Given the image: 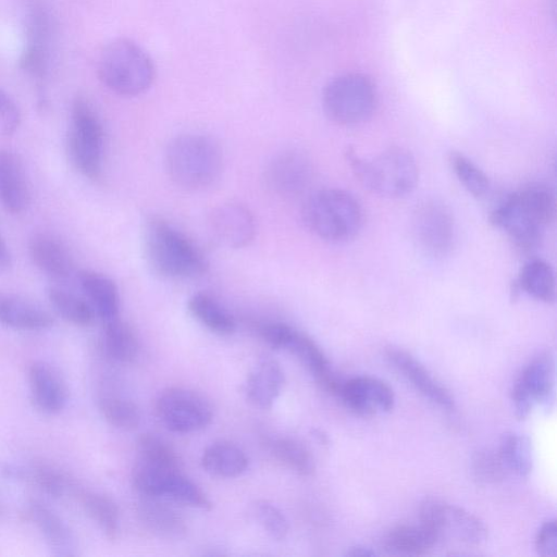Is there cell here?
I'll return each mask as SVG.
<instances>
[{
  "label": "cell",
  "mask_w": 557,
  "mask_h": 557,
  "mask_svg": "<svg viewBox=\"0 0 557 557\" xmlns=\"http://www.w3.org/2000/svg\"><path fill=\"white\" fill-rule=\"evenodd\" d=\"M356 414L372 417L392 411L395 405L393 389L373 376H356L342 381L337 395Z\"/></svg>",
  "instance_id": "obj_14"
},
{
  "label": "cell",
  "mask_w": 557,
  "mask_h": 557,
  "mask_svg": "<svg viewBox=\"0 0 557 557\" xmlns=\"http://www.w3.org/2000/svg\"><path fill=\"white\" fill-rule=\"evenodd\" d=\"M48 299L63 319L76 326L87 327L95 321L96 311L90 302L69 290L50 287Z\"/></svg>",
  "instance_id": "obj_32"
},
{
  "label": "cell",
  "mask_w": 557,
  "mask_h": 557,
  "mask_svg": "<svg viewBox=\"0 0 557 557\" xmlns=\"http://www.w3.org/2000/svg\"><path fill=\"white\" fill-rule=\"evenodd\" d=\"M294 327L281 322L263 323L259 326V334L261 338L271 347L276 349H284Z\"/></svg>",
  "instance_id": "obj_43"
},
{
  "label": "cell",
  "mask_w": 557,
  "mask_h": 557,
  "mask_svg": "<svg viewBox=\"0 0 557 557\" xmlns=\"http://www.w3.org/2000/svg\"><path fill=\"white\" fill-rule=\"evenodd\" d=\"M138 458L163 467L180 469L175 450L154 434H143L137 441Z\"/></svg>",
  "instance_id": "obj_38"
},
{
  "label": "cell",
  "mask_w": 557,
  "mask_h": 557,
  "mask_svg": "<svg viewBox=\"0 0 557 557\" xmlns=\"http://www.w3.org/2000/svg\"><path fill=\"white\" fill-rule=\"evenodd\" d=\"M156 410L162 424L176 433L201 430L212 419L209 401L197 392L183 387L163 391L157 399Z\"/></svg>",
  "instance_id": "obj_10"
},
{
  "label": "cell",
  "mask_w": 557,
  "mask_h": 557,
  "mask_svg": "<svg viewBox=\"0 0 557 557\" xmlns=\"http://www.w3.org/2000/svg\"><path fill=\"white\" fill-rule=\"evenodd\" d=\"M0 324L15 330L40 331L52 326L53 318L37 302L0 290Z\"/></svg>",
  "instance_id": "obj_19"
},
{
  "label": "cell",
  "mask_w": 557,
  "mask_h": 557,
  "mask_svg": "<svg viewBox=\"0 0 557 557\" xmlns=\"http://www.w3.org/2000/svg\"><path fill=\"white\" fill-rule=\"evenodd\" d=\"M301 218L312 234L331 243L354 238L363 223V212L358 200L337 188L315 190L306 197Z\"/></svg>",
  "instance_id": "obj_4"
},
{
  "label": "cell",
  "mask_w": 557,
  "mask_h": 557,
  "mask_svg": "<svg viewBox=\"0 0 557 557\" xmlns=\"http://www.w3.org/2000/svg\"><path fill=\"white\" fill-rule=\"evenodd\" d=\"M535 549L541 556H555L557 554L556 520L546 521L535 536Z\"/></svg>",
  "instance_id": "obj_44"
},
{
  "label": "cell",
  "mask_w": 557,
  "mask_h": 557,
  "mask_svg": "<svg viewBox=\"0 0 557 557\" xmlns=\"http://www.w3.org/2000/svg\"><path fill=\"white\" fill-rule=\"evenodd\" d=\"M418 246L433 257L446 256L455 242V219L451 210L442 201L428 199L420 202L411 219Z\"/></svg>",
  "instance_id": "obj_11"
},
{
  "label": "cell",
  "mask_w": 557,
  "mask_h": 557,
  "mask_svg": "<svg viewBox=\"0 0 557 557\" xmlns=\"http://www.w3.org/2000/svg\"><path fill=\"white\" fill-rule=\"evenodd\" d=\"M471 467L475 480L481 484L498 483L507 474L497 450L476 451L472 457Z\"/></svg>",
  "instance_id": "obj_40"
},
{
  "label": "cell",
  "mask_w": 557,
  "mask_h": 557,
  "mask_svg": "<svg viewBox=\"0 0 557 557\" xmlns=\"http://www.w3.org/2000/svg\"><path fill=\"white\" fill-rule=\"evenodd\" d=\"M448 163L460 184L476 198L486 195L490 189V181L486 174L467 156L459 151H451Z\"/></svg>",
  "instance_id": "obj_35"
},
{
  "label": "cell",
  "mask_w": 557,
  "mask_h": 557,
  "mask_svg": "<svg viewBox=\"0 0 557 557\" xmlns=\"http://www.w3.org/2000/svg\"><path fill=\"white\" fill-rule=\"evenodd\" d=\"M28 515L55 555H73L74 542L71 530L55 512L41 503L32 502Z\"/></svg>",
  "instance_id": "obj_25"
},
{
  "label": "cell",
  "mask_w": 557,
  "mask_h": 557,
  "mask_svg": "<svg viewBox=\"0 0 557 557\" xmlns=\"http://www.w3.org/2000/svg\"><path fill=\"white\" fill-rule=\"evenodd\" d=\"M516 287L543 302L555 299V276L552 267L542 259H531L521 268Z\"/></svg>",
  "instance_id": "obj_29"
},
{
  "label": "cell",
  "mask_w": 557,
  "mask_h": 557,
  "mask_svg": "<svg viewBox=\"0 0 557 557\" xmlns=\"http://www.w3.org/2000/svg\"><path fill=\"white\" fill-rule=\"evenodd\" d=\"M313 168L309 158L296 149L276 153L268 163L264 180L268 188L278 197L296 198L310 186Z\"/></svg>",
  "instance_id": "obj_13"
},
{
  "label": "cell",
  "mask_w": 557,
  "mask_h": 557,
  "mask_svg": "<svg viewBox=\"0 0 557 557\" xmlns=\"http://www.w3.org/2000/svg\"><path fill=\"white\" fill-rule=\"evenodd\" d=\"M270 450L276 460L300 475L310 476L315 471L312 454L296 440L275 438L270 444Z\"/></svg>",
  "instance_id": "obj_33"
},
{
  "label": "cell",
  "mask_w": 557,
  "mask_h": 557,
  "mask_svg": "<svg viewBox=\"0 0 557 557\" xmlns=\"http://www.w3.org/2000/svg\"><path fill=\"white\" fill-rule=\"evenodd\" d=\"M284 385V373L273 359H262L249 373L244 391L247 399L261 408H270Z\"/></svg>",
  "instance_id": "obj_23"
},
{
  "label": "cell",
  "mask_w": 557,
  "mask_h": 557,
  "mask_svg": "<svg viewBox=\"0 0 557 557\" xmlns=\"http://www.w3.org/2000/svg\"><path fill=\"white\" fill-rule=\"evenodd\" d=\"M0 202L14 214L24 212L30 202L24 165L17 154L5 149H0Z\"/></svg>",
  "instance_id": "obj_18"
},
{
  "label": "cell",
  "mask_w": 557,
  "mask_h": 557,
  "mask_svg": "<svg viewBox=\"0 0 557 557\" xmlns=\"http://www.w3.org/2000/svg\"><path fill=\"white\" fill-rule=\"evenodd\" d=\"M86 513L99 525L104 535L113 541L119 533V508L112 498L97 492L81 495Z\"/></svg>",
  "instance_id": "obj_34"
},
{
  "label": "cell",
  "mask_w": 557,
  "mask_h": 557,
  "mask_svg": "<svg viewBox=\"0 0 557 557\" xmlns=\"http://www.w3.org/2000/svg\"><path fill=\"white\" fill-rule=\"evenodd\" d=\"M437 543L434 533L421 522L399 524L385 536V545L388 549L408 555H424Z\"/></svg>",
  "instance_id": "obj_28"
},
{
  "label": "cell",
  "mask_w": 557,
  "mask_h": 557,
  "mask_svg": "<svg viewBox=\"0 0 557 557\" xmlns=\"http://www.w3.org/2000/svg\"><path fill=\"white\" fill-rule=\"evenodd\" d=\"M498 456L507 471L520 478H527L533 468L532 445L528 436L518 433L503 435Z\"/></svg>",
  "instance_id": "obj_31"
},
{
  "label": "cell",
  "mask_w": 557,
  "mask_h": 557,
  "mask_svg": "<svg viewBox=\"0 0 557 557\" xmlns=\"http://www.w3.org/2000/svg\"><path fill=\"white\" fill-rule=\"evenodd\" d=\"M78 280L90 305L102 322L120 317V296L115 283L107 275L81 270Z\"/></svg>",
  "instance_id": "obj_24"
},
{
  "label": "cell",
  "mask_w": 557,
  "mask_h": 557,
  "mask_svg": "<svg viewBox=\"0 0 557 557\" xmlns=\"http://www.w3.org/2000/svg\"><path fill=\"white\" fill-rule=\"evenodd\" d=\"M136 510L139 522L153 535L165 540H180L186 535V521L174 508L146 497Z\"/></svg>",
  "instance_id": "obj_22"
},
{
  "label": "cell",
  "mask_w": 557,
  "mask_h": 557,
  "mask_svg": "<svg viewBox=\"0 0 557 557\" xmlns=\"http://www.w3.org/2000/svg\"><path fill=\"white\" fill-rule=\"evenodd\" d=\"M250 512L262 529L276 541L284 540L288 533V521L284 513L272 503L259 499L251 504Z\"/></svg>",
  "instance_id": "obj_39"
},
{
  "label": "cell",
  "mask_w": 557,
  "mask_h": 557,
  "mask_svg": "<svg viewBox=\"0 0 557 557\" xmlns=\"http://www.w3.org/2000/svg\"><path fill=\"white\" fill-rule=\"evenodd\" d=\"M376 91L361 73H346L331 79L322 92V107L334 123L351 126L363 123L374 112Z\"/></svg>",
  "instance_id": "obj_8"
},
{
  "label": "cell",
  "mask_w": 557,
  "mask_h": 557,
  "mask_svg": "<svg viewBox=\"0 0 557 557\" xmlns=\"http://www.w3.org/2000/svg\"><path fill=\"white\" fill-rule=\"evenodd\" d=\"M28 383L35 407L44 413L57 414L66 406L69 388L60 372L46 361H34L28 368Z\"/></svg>",
  "instance_id": "obj_16"
},
{
  "label": "cell",
  "mask_w": 557,
  "mask_h": 557,
  "mask_svg": "<svg viewBox=\"0 0 557 557\" xmlns=\"http://www.w3.org/2000/svg\"><path fill=\"white\" fill-rule=\"evenodd\" d=\"M346 158L360 184L382 197H404L414 189L419 180L413 156L401 147H389L371 159H363L348 149Z\"/></svg>",
  "instance_id": "obj_5"
},
{
  "label": "cell",
  "mask_w": 557,
  "mask_h": 557,
  "mask_svg": "<svg viewBox=\"0 0 557 557\" xmlns=\"http://www.w3.org/2000/svg\"><path fill=\"white\" fill-rule=\"evenodd\" d=\"M346 555L352 556V557H359V556L367 557V556H373V555H375V553L364 546H354L347 552Z\"/></svg>",
  "instance_id": "obj_46"
},
{
  "label": "cell",
  "mask_w": 557,
  "mask_h": 557,
  "mask_svg": "<svg viewBox=\"0 0 557 557\" xmlns=\"http://www.w3.org/2000/svg\"><path fill=\"white\" fill-rule=\"evenodd\" d=\"M103 348L110 358L115 361L133 362L138 355V338L126 322L120 317L102 322Z\"/></svg>",
  "instance_id": "obj_30"
},
{
  "label": "cell",
  "mask_w": 557,
  "mask_h": 557,
  "mask_svg": "<svg viewBox=\"0 0 557 557\" xmlns=\"http://www.w3.org/2000/svg\"><path fill=\"white\" fill-rule=\"evenodd\" d=\"M164 164L170 180L176 186L186 190H201L220 177L223 153L213 138L186 133L168 144Z\"/></svg>",
  "instance_id": "obj_3"
},
{
  "label": "cell",
  "mask_w": 557,
  "mask_h": 557,
  "mask_svg": "<svg viewBox=\"0 0 557 557\" xmlns=\"http://www.w3.org/2000/svg\"><path fill=\"white\" fill-rule=\"evenodd\" d=\"M34 264L54 278H66L73 272V259L62 242L51 234H35L28 244Z\"/></svg>",
  "instance_id": "obj_21"
},
{
  "label": "cell",
  "mask_w": 557,
  "mask_h": 557,
  "mask_svg": "<svg viewBox=\"0 0 557 557\" xmlns=\"http://www.w3.org/2000/svg\"><path fill=\"white\" fill-rule=\"evenodd\" d=\"M104 131L98 113L84 97H76L71 108L66 151L73 166L85 177L97 181L102 173Z\"/></svg>",
  "instance_id": "obj_7"
},
{
  "label": "cell",
  "mask_w": 557,
  "mask_h": 557,
  "mask_svg": "<svg viewBox=\"0 0 557 557\" xmlns=\"http://www.w3.org/2000/svg\"><path fill=\"white\" fill-rule=\"evenodd\" d=\"M208 225L214 240L231 249L248 246L256 235L252 212L238 202H224L215 207L209 215Z\"/></svg>",
  "instance_id": "obj_15"
},
{
  "label": "cell",
  "mask_w": 557,
  "mask_h": 557,
  "mask_svg": "<svg viewBox=\"0 0 557 557\" xmlns=\"http://www.w3.org/2000/svg\"><path fill=\"white\" fill-rule=\"evenodd\" d=\"M143 245L148 265L162 278L188 281L207 272L208 262L201 250L162 216L151 215L145 221Z\"/></svg>",
  "instance_id": "obj_1"
},
{
  "label": "cell",
  "mask_w": 557,
  "mask_h": 557,
  "mask_svg": "<svg viewBox=\"0 0 557 557\" xmlns=\"http://www.w3.org/2000/svg\"><path fill=\"white\" fill-rule=\"evenodd\" d=\"M284 349L300 360L323 389L337 395L342 381L333 374L325 355L310 336L294 329Z\"/></svg>",
  "instance_id": "obj_20"
},
{
  "label": "cell",
  "mask_w": 557,
  "mask_h": 557,
  "mask_svg": "<svg viewBox=\"0 0 557 557\" xmlns=\"http://www.w3.org/2000/svg\"><path fill=\"white\" fill-rule=\"evenodd\" d=\"M99 408L107 422L114 428L133 430L140 422L139 408L128 399L108 396L100 400Z\"/></svg>",
  "instance_id": "obj_36"
},
{
  "label": "cell",
  "mask_w": 557,
  "mask_h": 557,
  "mask_svg": "<svg viewBox=\"0 0 557 557\" xmlns=\"http://www.w3.org/2000/svg\"><path fill=\"white\" fill-rule=\"evenodd\" d=\"M555 215V198L542 184H530L510 194L491 215L490 222L503 230L521 250L540 242Z\"/></svg>",
  "instance_id": "obj_2"
},
{
  "label": "cell",
  "mask_w": 557,
  "mask_h": 557,
  "mask_svg": "<svg viewBox=\"0 0 557 557\" xmlns=\"http://www.w3.org/2000/svg\"><path fill=\"white\" fill-rule=\"evenodd\" d=\"M11 263V256L8 246L0 233V269H5Z\"/></svg>",
  "instance_id": "obj_45"
},
{
  "label": "cell",
  "mask_w": 557,
  "mask_h": 557,
  "mask_svg": "<svg viewBox=\"0 0 557 557\" xmlns=\"http://www.w3.org/2000/svg\"><path fill=\"white\" fill-rule=\"evenodd\" d=\"M97 74L111 91L124 97H135L151 87L156 78V67L139 45L119 38L102 48L97 61Z\"/></svg>",
  "instance_id": "obj_6"
},
{
  "label": "cell",
  "mask_w": 557,
  "mask_h": 557,
  "mask_svg": "<svg viewBox=\"0 0 557 557\" xmlns=\"http://www.w3.org/2000/svg\"><path fill=\"white\" fill-rule=\"evenodd\" d=\"M387 358L394 367L430 401L445 409H453L455 399L450 392L436 381L414 357L403 349L391 348Z\"/></svg>",
  "instance_id": "obj_17"
},
{
  "label": "cell",
  "mask_w": 557,
  "mask_h": 557,
  "mask_svg": "<svg viewBox=\"0 0 557 557\" xmlns=\"http://www.w3.org/2000/svg\"><path fill=\"white\" fill-rule=\"evenodd\" d=\"M21 122L20 110L14 100L0 90V132L3 135L13 134Z\"/></svg>",
  "instance_id": "obj_42"
},
{
  "label": "cell",
  "mask_w": 557,
  "mask_h": 557,
  "mask_svg": "<svg viewBox=\"0 0 557 557\" xmlns=\"http://www.w3.org/2000/svg\"><path fill=\"white\" fill-rule=\"evenodd\" d=\"M419 520L429 528L437 541H455L480 545L487 540L485 523L461 507L437 498H425L419 507Z\"/></svg>",
  "instance_id": "obj_9"
},
{
  "label": "cell",
  "mask_w": 557,
  "mask_h": 557,
  "mask_svg": "<svg viewBox=\"0 0 557 557\" xmlns=\"http://www.w3.org/2000/svg\"><path fill=\"white\" fill-rule=\"evenodd\" d=\"M164 496L194 508L209 510L212 504L202 490L186 478L181 471H176L170 478Z\"/></svg>",
  "instance_id": "obj_37"
},
{
  "label": "cell",
  "mask_w": 557,
  "mask_h": 557,
  "mask_svg": "<svg viewBox=\"0 0 557 557\" xmlns=\"http://www.w3.org/2000/svg\"><path fill=\"white\" fill-rule=\"evenodd\" d=\"M32 479L46 494L60 497L67 486L66 475L50 463L38 462L32 467Z\"/></svg>",
  "instance_id": "obj_41"
},
{
  "label": "cell",
  "mask_w": 557,
  "mask_h": 557,
  "mask_svg": "<svg viewBox=\"0 0 557 557\" xmlns=\"http://www.w3.org/2000/svg\"><path fill=\"white\" fill-rule=\"evenodd\" d=\"M203 469L212 475L234 478L242 474L248 459L245 453L235 444L226 441L214 442L209 445L201 457Z\"/></svg>",
  "instance_id": "obj_26"
},
{
  "label": "cell",
  "mask_w": 557,
  "mask_h": 557,
  "mask_svg": "<svg viewBox=\"0 0 557 557\" xmlns=\"http://www.w3.org/2000/svg\"><path fill=\"white\" fill-rule=\"evenodd\" d=\"M555 362L550 352L535 356L520 372L511 389V400L518 419H525L537 404L554 395Z\"/></svg>",
  "instance_id": "obj_12"
},
{
  "label": "cell",
  "mask_w": 557,
  "mask_h": 557,
  "mask_svg": "<svg viewBox=\"0 0 557 557\" xmlns=\"http://www.w3.org/2000/svg\"><path fill=\"white\" fill-rule=\"evenodd\" d=\"M190 314L211 332L230 335L236 329L233 315L212 295L198 292L187 302Z\"/></svg>",
  "instance_id": "obj_27"
},
{
  "label": "cell",
  "mask_w": 557,
  "mask_h": 557,
  "mask_svg": "<svg viewBox=\"0 0 557 557\" xmlns=\"http://www.w3.org/2000/svg\"><path fill=\"white\" fill-rule=\"evenodd\" d=\"M2 510H3V509H2V505H1V503H0V515L2 513Z\"/></svg>",
  "instance_id": "obj_47"
}]
</instances>
